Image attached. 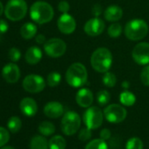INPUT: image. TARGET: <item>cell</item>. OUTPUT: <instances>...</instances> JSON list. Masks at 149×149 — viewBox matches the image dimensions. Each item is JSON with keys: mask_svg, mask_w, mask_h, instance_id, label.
Listing matches in <instances>:
<instances>
[{"mask_svg": "<svg viewBox=\"0 0 149 149\" xmlns=\"http://www.w3.org/2000/svg\"><path fill=\"white\" fill-rule=\"evenodd\" d=\"M111 100V94L109 91L105 90H102L97 93V101L99 104V105L104 106L106 105Z\"/></svg>", "mask_w": 149, "mask_h": 149, "instance_id": "f546056e", "label": "cell"}, {"mask_svg": "<svg viewBox=\"0 0 149 149\" xmlns=\"http://www.w3.org/2000/svg\"><path fill=\"white\" fill-rule=\"evenodd\" d=\"M61 81V74L55 71H53L48 74L47 77V84L49 87H56L60 84Z\"/></svg>", "mask_w": 149, "mask_h": 149, "instance_id": "484cf974", "label": "cell"}, {"mask_svg": "<svg viewBox=\"0 0 149 149\" xmlns=\"http://www.w3.org/2000/svg\"><path fill=\"white\" fill-rule=\"evenodd\" d=\"M65 78L68 84L73 88L83 87L88 80V72L81 62H74L67 69Z\"/></svg>", "mask_w": 149, "mask_h": 149, "instance_id": "6da1fadb", "label": "cell"}, {"mask_svg": "<svg viewBox=\"0 0 149 149\" xmlns=\"http://www.w3.org/2000/svg\"><path fill=\"white\" fill-rule=\"evenodd\" d=\"M129 82H127V81H125V82H123V84H122V87L124 88V89H128L129 88Z\"/></svg>", "mask_w": 149, "mask_h": 149, "instance_id": "60d3db41", "label": "cell"}, {"mask_svg": "<svg viewBox=\"0 0 149 149\" xmlns=\"http://www.w3.org/2000/svg\"><path fill=\"white\" fill-rule=\"evenodd\" d=\"M19 108L22 113L27 117H33L38 111V105L32 97H25L20 101Z\"/></svg>", "mask_w": 149, "mask_h": 149, "instance_id": "e0dca14e", "label": "cell"}, {"mask_svg": "<svg viewBox=\"0 0 149 149\" xmlns=\"http://www.w3.org/2000/svg\"><path fill=\"white\" fill-rule=\"evenodd\" d=\"M93 93L90 89L83 88L79 90L76 95V101L77 104L83 108H89L93 103Z\"/></svg>", "mask_w": 149, "mask_h": 149, "instance_id": "9a60e30c", "label": "cell"}, {"mask_svg": "<svg viewBox=\"0 0 149 149\" xmlns=\"http://www.w3.org/2000/svg\"><path fill=\"white\" fill-rule=\"evenodd\" d=\"M22 86L26 91L32 94H36L41 92L45 89L46 82L41 76L32 74H28L24 78L22 82Z\"/></svg>", "mask_w": 149, "mask_h": 149, "instance_id": "9c48e42d", "label": "cell"}, {"mask_svg": "<svg viewBox=\"0 0 149 149\" xmlns=\"http://www.w3.org/2000/svg\"><path fill=\"white\" fill-rule=\"evenodd\" d=\"M58 10L61 13H68V12L70 10V6H69L68 2L65 1V0L60 1L58 4Z\"/></svg>", "mask_w": 149, "mask_h": 149, "instance_id": "d590c367", "label": "cell"}, {"mask_svg": "<svg viewBox=\"0 0 149 149\" xmlns=\"http://www.w3.org/2000/svg\"><path fill=\"white\" fill-rule=\"evenodd\" d=\"M91 67L98 73H105L109 71L112 64L111 52L106 47H98L91 54Z\"/></svg>", "mask_w": 149, "mask_h": 149, "instance_id": "3957f363", "label": "cell"}, {"mask_svg": "<svg viewBox=\"0 0 149 149\" xmlns=\"http://www.w3.org/2000/svg\"><path fill=\"white\" fill-rule=\"evenodd\" d=\"M1 149H14L13 146H3Z\"/></svg>", "mask_w": 149, "mask_h": 149, "instance_id": "7bdbcfd3", "label": "cell"}, {"mask_svg": "<svg viewBox=\"0 0 149 149\" xmlns=\"http://www.w3.org/2000/svg\"><path fill=\"white\" fill-rule=\"evenodd\" d=\"M81 125V118L76 111H67L61 122V128L65 135L70 136L77 133Z\"/></svg>", "mask_w": 149, "mask_h": 149, "instance_id": "8992f818", "label": "cell"}, {"mask_svg": "<svg viewBox=\"0 0 149 149\" xmlns=\"http://www.w3.org/2000/svg\"><path fill=\"white\" fill-rule=\"evenodd\" d=\"M149 31L147 23L140 19H134L127 22L125 26L124 33L125 37L133 41L141 40L144 39Z\"/></svg>", "mask_w": 149, "mask_h": 149, "instance_id": "277c9868", "label": "cell"}, {"mask_svg": "<svg viewBox=\"0 0 149 149\" xmlns=\"http://www.w3.org/2000/svg\"><path fill=\"white\" fill-rule=\"evenodd\" d=\"M49 149H65L66 139L61 135H55L48 141Z\"/></svg>", "mask_w": 149, "mask_h": 149, "instance_id": "603a6c76", "label": "cell"}, {"mask_svg": "<svg viewBox=\"0 0 149 149\" xmlns=\"http://www.w3.org/2000/svg\"><path fill=\"white\" fill-rule=\"evenodd\" d=\"M132 57L133 61L142 66L149 64V43L140 42L138 43L132 49Z\"/></svg>", "mask_w": 149, "mask_h": 149, "instance_id": "8fae6325", "label": "cell"}, {"mask_svg": "<svg viewBox=\"0 0 149 149\" xmlns=\"http://www.w3.org/2000/svg\"><path fill=\"white\" fill-rule=\"evenodd\" d=\"M42 58V51L38 47H29L25 54V60L30 65H35L38 62L40 61Z\"/></svg>", "mask_w": 149, "mask_h": 149, "instance_id": "d6986e66", "label": "cell"}, {"mask_svg": "<svg viewBox=\"0 0 149 149\" xmlns=\"http://www.w3.org/2000/svg\"><path fill=\"white\" fill-rule=\"evenodd\" d=\"M119 101L125 106H132L136 102V97L132 92L125 91L119 95Z\"/></svg>", "mask_w": 149, "mask_h": 149, "instance_id": "7402d4cb", "label": "cell"}, {"mask_svg": "<svg viewBox=\"0 0 149 149\" xmlns=\"http://www.w3.org/2000/svg\"><path fill=\"white\" fill-rule=\"evenodd\" d=\"M85 149H108V146L105 140L102 139H96L90 141L86 145Z\"/></svg>", "mask_w": 149, "mask_h": 149, "instance_id": "83f0119b", "label": "cell"}, {"mask_svg": "<svg viewBox=\"0 0 149 149\" xmlns=\"http://www.w3.org/2000/svg\"><path fill=\"white\" fill-rule=\"evenodd\" d=\"M39 132L43 136H50L55 132V126L49 121H43L39 125Z\"/></svg>", "mask_w": 149, "mask_h": 149, "instance_id": "cb8c5ba5", "label": "cell"}, {"mask_svg": "<svg viewBox=\"0 0 149 149\" xmlns=\"http://www.w3.org/2000/svg\"><path fill=\"white\" fill-rule=\"evenodd\" d=\"M35 40L38 44H45L46 40V37L43 34H38L35 38Z\"/></svg>", "mask_w": 149, "mask_h": 149, "instance_id": "ab89813d", "label": "cell"}, {"mask_svg": "<svg viewBox=\"0 0 149 149\" xmlns=\"http://www.w3.org/2000/svg\"><path fill=\"white\" fill-rule=\"evenodd\" d=\"M107 33L111 38H118L122 33V26L118 22H114L108 27Z\"/></svg>", "mask_w": 149, "mask_h": 149, "instance_id": "f1b7e54d", "label": "cell"}, {"mask_svg": "<svg viewBox=\"0 0 149 149\" xmlns=\"http://www.w3.org/2000/svg\"><path fill=\"white\" fill-rule=\"evenodd\" d=\"M104 117V112L97 106H90L84 111L83 119L86 127L95 130L101 126Z\"/></svg>", "mask_w": 149, "mask_h": 149, "instance_id": "52a82bcc", "label": "cell"}, {"mask_svg": "<svg viewBox=\"0 0 149 149\" xmlns=\"http://www.w3.org/2000/svg\"><path fill=\"white\" fill-rule=\"evenodd\" d=\"M140 81L145 86H149V64L146 65L140 72Z\"/></svg>", "mask_w": 149, "mask_h": 149, "instance_id": "d6a6232c", "label": "cell"}, {"mask_svg": "<svg viewBox=\"0 0 149 149\" xmlns=\"http://www.w3.org/2000/svg\"><path fill=\"white\" fill-rule=\"evenodd\" d=\"M103 112L106 120L113 124L123 122L127 116V111L125 108L118 104H112L106 106Z\"/></svg>", "mask_w": 149, "mask_h": 149, "instance_id": "30bf717a", "label": "cell"}, {"mask_svg": "<svg viewBox=\"0 0 149 149\" xmlns=\"http://www.w3.org/2000/svg\"><path fill=\"white\" fill-rule=\"evenodd\" d=\"M9 29V25L5 19H0V34L6 33Z\"/></svg>", "mask_w": 149, "mask_h": 149, "instance_id": "74e56055", "label": "cell"}, {"mask_svg": "<svg viewBox=\"0 0 149 149\" xmlns=\"http://www.w3.org/2000/svg\"><path fill=\"white\" fill-rule=\"evenodd\" d=\"M125 149H143V142L139 138L132 137L127 140Z\"/></svg>", "mask_w": 149, "mask_h": 149, "instance_id": "4dcf8cb0", "label": "cell"}, {"mask_svg": "<svg viewBox=\"0 0 149 149\" xmlns=\"http://www.w3.org/2000/svg\"><path fill=\"white\" fill-rule=\"evenodd\" d=\"M111 132L109 129L105 128V129H103L100 132V139H104V140H107L111 138Z\"/></svg>", "mask_w": 149, "mask_h": 149, "instance_id": "f35d334b", "label": "cell"}, {"mask_svg": "<svg viewBox=\"0 0 149 149\" xmlns=\"http://www.w3.org/2000/svg\"><path fill=\"white\" fill-rule=\"evenodd\" d=\"M123 16V10L118 6H110L104 12V18L109 22H118Z\"/></svg>", "mask_w": 149, "mask_h": 149, "instance_id": "ac0fdd59", "label": "cell"}, {"mask_svg": "<svg viewBox=\"0 0 149 149\" xmlns=\"http://www.w3.org/2000/svg\"><path fill=\"white\" fill-rule=\"evenodd\" d=\"M3 13H4V6L1 3V1H0V16L3 14Z\"/></svg>", "mask_w": 149, "mask_h": 149, "instance_id": "b9f144b4", "label": "cell"}, {"mask_svg": "<svg viewBox=\"0 0 149 149\" xmlns=\"http://www.w3.org/2000/svg\"><path fill=\"white\" fill-rule=\"evenodd\" d=\"M103 84L104 86L108 88H112L116 85L117 84V77L115 76V74L111 72H105L104 73V77H103Z\"/></svg>", "mask_w": 149, "mask_h": 149, "instance_id": "4316f807", "label": "cell"}, {"mask_svg": "<svg viewBox=\"0 0 149 149\" xmlns=\"http://www.w3.org/2000/svg\"><path fill=\"white\" fill-rule=\"evenodd\" d=\"M54 15V8L45 1H36L30 8V17L37 24L43 25L50 22Z\"/></svg>", "mask_w": 149, "mask_h": 149, "instance_id": "7a4b0ae2", "label": "cell"}, {"mask_svg": "<svg viewBox=\"0 0 149 149\" xmlns=\"http://www.w3.org/2000/svg\"><path fill=\"white\" fill-rule=\"evenodd\" d=\"M2 77L9 84H15L20 78V69L15 63H7L2 68Z\"/></svg>", "mask_w": 149, "mask_h": 149, "instance_id": "5bb4252c", "label": "cell"}, {"mask_svg": "<svg viewBox=\"0 0 149 149\" xmlns=\"http://www.w3.org/2000/svg\"><path fill=\"white\" fill-rule=\"evenodd\" d=\"M91 136H92L91 129H90L88 127L82 129L79 132V134H78V138L82 141H87V140H89L91 138Z\"/></svg>", "mask_w": 149, "mask_h": 149, "instance_id": "e575fe53", "label": "cell"}, {"mask_svg": "<svg viewBox=\"0 0 149 149\" xmlns=\"http://www.w3.org/2000/svg\"><path fill=\"white\" fill-rule=\"evenodd\" d=\"M27 13V4L25 0H9L5 8L6 17L11 21L23 19Z\"/></svg>", "mask_w": 149, "mask_h": 149, "instance_id": "5b68a950", "label": "cell"}, {"mask_svg": "<svg viewBox=\"0 0 149 149\" xmlns=\"http://www.w3.org/2000/svg\"><path fill=\"white\" fill-rule=\"evenodd\" d=\"M104 28L105 23L104 22V20L98 17H95L89 19L85 23L84 26V31L87 35L91 37H97L104 31Z\"/></svg>", "mask_w": 149, "mask_h": 149, "instance_id": "7c38bea8", "label": "cell"}, {"mask_svg": "<svg viewBox=\"0 0 149 149\" xmlns=\"http://www.w3.org/2000/svg\"><path fill=\"white\" fill-rule=\"evenodd\" d=\"M9 139H10L9 132L6 128L0 126V147L5 146V145L8 143Z\"/></svg>", "mask_w": 149, "mask_h": 149, "instance_id": "1f68e13d", "label": "cell"}, {"mask_svg": "<svg viewBox=\"0 0 149 149\" xmlns=\"http://www.w3.org/2000/svg\"><path fill=\"white\" fill-rule=\"evenodd\" d=\"M8 55H9L10 60L12 61H13V62H16V61H19L20 58H21V53H20L19 49L17 48V47H12L9 50Z\"/></svg>", "mask_w": 149, "mask_h": 149, "instance_id": "836d02e7", "label": "cell"}, {"mask_svg": "<svg viewBox=\"0 0 149 149\" xmlns=\"http://www.w3.org/2000/svg\"><path fill=\"white\" fill-rule=\"evenodd\" d=\"M59 31L63 34H71L77 28V22L73 16L68 13H62L57 21Z\"/></svg>", "mask_w": 149, "mask_h": 149, "instance_id": "4fadbf2b", "label": "cell"}, {"mask_svg": "<svg viewBox=\"0 0 149 149\" xmlns=\"http://www.w3.org/2000/svg\"><path fill=\"white\" fill-rule=\"evenodd\" d=\"M44 113L47 118H58L64 113L63 105L56 101L48 102L44 107Z\"/></svg>", "mask_w": 149, "mask_h": 149, "instance_id": "2e32d148", "label": "cell"}, {"mask_svg": "<svg viewBox=\"0 0 149 149\" xmlns=\"http://www.w3.org/2000/svg\"><path fill=\"white\" fill-rule=\"evenodd\" d=\"M31 149H48L49 145L47 139L40 135H35L30 142Z\"/></svg>", "mask_w": 149, "mask_h": 149, "instance_id": "44dd1931", "label": "cell"}, {"mask_svg": "<svg viewBox=\"0 0 149 149\" xmlns=\"http://www.w3.org/2000/svg\"><path fill=\"white\" fill-rule=\"evenodd\" d=\"M91 13H92V14H93L95 17H99V16L102 14V13H103L102 6H101L99 4H96V5L92 7Z\"/></svg>", "mask_w": 149, "mask_h": 149, "instance_id": "8d00e7d4", "label": "cell"}, {"mask_svg": "<svg viewBox=\"0 0 149 149\" xmlns=\"http://www.w3.org/2000/svg\"><path fill=\"white\" fill-rule=\"evenodd\" d=\"M21 125H22L21 119L19 117H16V116H13V117L10 118L9 120H8V123H7V126H8L9 131L13 132V133L18 132L20 130Z\"/></svg>", "mask_w": 149, "mask_h": 149, "instance_id": "d4e9b609", "label": "cell"}, {"mask_svg": "<svg viewBox=\"0 0 149 149\" xmlns=\"http://www.w3.org/2000/svg\"><path fill=\"white\" fill-rule=\"evenodd\" d=\"M37 33V26L35 24L27 22L25 23L20 28V35L25 40L33 39Z\"/></svg>", "mask_w": 149, "mask_h": 149, "instance_id": "ffe728a7", "label": "cell"}, {"mask_svg": "<svg viewBox=\"0 0 149 149\" xmlns=\"http://www.w3.org/2000/svg\"><path fill=\"white\" fill-rule=\"evenodd\" d=\"M67 50V45L64 40L59 38H52L44 44V51L51 58L61 57Z\"/></svg>", "mask_w": 149, "mask_h": 149, "instance_id": "ba28073f", "label": "cell"}]
</instances>
